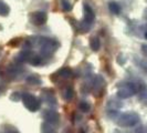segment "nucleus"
<instances>
[{
    "mask_svg": "<svg viewBox=\"0 0 147 133\" xmlns=\"http://www.w3.org/2000/svg\"><path fill=\"white\" fill-rule=\"evenodd\" d=\"M60 43L51 38H39L38 40V48H39V54L45 59V58H50L54 52L58 50Z\"/></svg>",
    "mask_w": 147,
    "mask_h": 133,
    "instance_id": "obj_1",
    "label": "nucleus"
},
{
    "mask_svg": "<svg viewBox=\"0 0 147 133\" xmlns=\"http://www.w3.org/2000/svg\"><path fill=\"white\" fill-rule=\"evenodd\" d=\"M83 12H84V18L79 24V30L81 32H86L92 28L93 23L95 21V12L86 2L83 5Z\"/></svg>",
    "mask_w": 147,
    "mask_h": 133,
    "instance_id": "obj_2",
    "label": "nucleus"
},
{
    "mask_svg": "<svg viewBox=\"0 0 147 133\" xmlns=\"http://www.w3.org/2000/svg\"><path fill=\"white\" fill-rule=\"evenodd\" d=\"M140 120V115L136 112H125L118 117L116 123L121 128H132L138 124Z\"/></svg>",
    "mask_w": 147,
    "mask_h": 133,
    "instance_id": "obj_3",
    "label": "nucleus"
},
{
    "mask_svg": "<svg viewBox=\"0 0 147 133\" xmlns=\"http://www.w3.org/2000/svg\"><path fill=\"white\" fill-rule=\"evenodd\" d=\"M138 92V84L134 82H123L119 83L117 88V96L121 99H128L131 96H135Z\"/></svg>",
    "mask_w": 147,
    "mask_h": 133,
    "instance_id": "obj_4",
    "label": "nucleus"
},
{
    "mask_svg": "<svg viewBox=\"0 0 147 133\" xmlns=\"http://www.w3.org/2000/svg\"><path fill=\"white\" fill-rule=\"evenodd\" d=\"M21 100H22L23 105H24V108L28 109L30 112H36V111H38L41 108V102H40V100L38 99L37 96L31 94V93H28V92L23 93Z\"/></svg>",
    "mask_w": 147,
    "mask_h": 133,
    "instance_id": "obj_5",
    "label": "nucleus"
},
{
    "mask_svg": "<svg viewBox=\"0 0 147 133\" xmlns=\"http://www.w3.org/2000/svg\"><path fill=\"white\" fill-rule=\"evenodd\" d=\"M106 88V82H105V79L101 74H96L94 80L92 82V92L94 96H101L103 94L104 90Z\"/></svg>",
    "mask_w": 147,
    "mask_h": 133,
    "instance_id": "obj_6",
    "label": "nucleus"
},
{
    "mask_svg": "<svg viewBox=\"0 0 147 133\" xmlns=\"http://www.w3.org/2000/svg\"><path fill=\"white\" fill-rule=\"evenodd\" d=\"M41 99L44 103L49 104V105H53V107H57L58 105V101L54 96V91L51 89H44L41 91Z\"/></svg>",
    "mask_w": 147,
    "mask_h": 133,
    "instance_id": "obj_7",
    "label": "nucleus"
},
{
    "mask_svg": "<svg viewBox=\"0 0 147 133\" xmlns=\"http://www.w3.org/2000/svg\"><path fill=\"white\" fill-rule=\"evenodd\" d=\"M48 20V15L44 11H34L30 15V22L34 26H42Z\"/></svg>",
    "mask_w": 147,
    "mask_h": 133,
    "instance_id": "obj_8",
    "label": "nucleus"
},
{
    "mask_svg": "<svg viewBox=\"0 0 147 133\" xmlns=\"http://www.w3.org/2000/svg\"><path fill=\"white\" fill-rule=\"evenodd\" d=\"M45 122L51 123V124H58L60 121V114L54 110H44L43 114H42Z\"/></svg>",
    "mask_w": 147,
    "mask_h": 133,
    "instance_id": "obj_9",
    "label": "nucleus"
},
{
    "mask_svg": "<svg viewBox=\"0 0 147 133\" xmlns=\"http://www.w3.org/2000/svg\"><path fill=\"white\" fill-rule=\"evenodd\" d=\"M138 99L142 103L147 105V84L144 82L138 83Z\"/></svg>",
    "mask_w": 147,
    "mask_h": 133,
    "instance_id": "obj_10",
    "label": "nucleus"
},
{
    "mask_svg": "<svg viewBox=\"0 0 147 133\" xmlns=\"http://www.w3.org/2000/svg\"><path fill=\"white\" fill-rule=\"evenodd\" d=\"M62 98H63V100L66 101V102H70V101H72L74 98V91L73 89L71 88V87H66L62 90Z\"/></svg>",
    "mask_w": 147,
    "mask_h": 133,
    "instance_id": "obj_11",
    "label": "nucleus"
},
{
    "mask_svg": "<svg viewBox=\"0 0 147 133\" xmlns=\"http://www.w3.org/2000/svg\"><path fill=\"white\" fill-rule=\"evenodd\" d=\"M26 82L30 86H39L42 83V80L40 79V77L37 74H31L29 77L26 78Z\"/></svg>",
    "mask_w": 147,
    "mask_h": 133,
    "instance_id": "obj_12",
    "label": "nucleus"
},
{
    "mask_svg": "<svg viewBox=\"0 0 147 133\" xmlns=\"http://www.w3.org/2000/svg\"><path fill=\"white\" fill-rule=\"evenodd\" d=\"M109 9H110L111 14H113V15H119L121 11H122V8L116 1H110L109 2Z\"/></svg>",
    "mask_w": 147,
    "mask_h": 133,
    "instance_id": "obj_13",
    "label": "nucleus"
},
{
    "mask_svg": "<svg viewBox=\"0 0 147 133\" xmlns=\"http://www.w3.org/2000/svg\"><path fill=\"white\" fill-rule=\"evenodd\" d=\"M72 74H73V72L70 68H62L58 72V77L62 78V79H70L72 77Z\"/></svg>",
    "mask_w": 147,
    "mask_h": 133,
    "instance_id": "obj_14",
    "label": "nucleus"
},
{
    "mask_svg": "<svg viewBox=\"0 0 147 133\" xmlns=\"http://www.w3.org/2000/svg\"><path fill=\"white\" fill-rule=\"evenodd\" d=\"M90 47L93 51H98L101 48V40L97 37H92L90 40Z\"/></svg>",
    "mask_w": 147,
    "mask_h": 133,
    "instance_id": "obj_15",
    "label": "nucleus"
},
{
    "mask_svg": "<svg viewBox=\"0 0 147 133\" xmlns=\"http://www.w3.org/2000/svg\"><path fill=\"white\" fill-rule=\"evenodd\" d=\"M41 133H58V132L54 129L53 124L48 123V122H44V123H42V126H41Z\"/></svg>",
    "mask_w": 147,
    "mask_h": 133,
    "instance_id": "obj_16",
    "label": "nucleus"
},
{
    "mask_svg": "<svg viewBox=\"0 0 147 133\" xmlns=\"http://www.w3.org/2000/svg\"><path fill=\"white\" fill-rule=\"evenodd\" d=\"M10 12V8L3 0H0V16L1 17H7Z\"/></svg>",
    "mask_w": 147,
    "mask_h": 133,
    "instance_id": "obj_17",
    "label": "nucleus"
},
{
    "mask_svg": "<svg viewBox=\"0 0 147 133\" xmlns=\"http://www.w3.org/2000/svg\"><path fill=\"white\" fill-rule=\"evenodd\" d=\"M60 5H61L62 10H64V11H70L72 9V7H73L70 0H61L60 1Z\"/></svg>",
    "mask_w": 147,
    "mask_h": 133,
    "instance_id": "obj_18",
    "label": "nucleus"
},
{
    "mask_svg": "<svg viewBox=\"0 0 147 133\" xmlns=\"http://www.w3.org/2000/svg\"><path fill=\"white\" fill-rule=\"evenodd\" d=\"M79 109L82 112H88V111L91 110V104L88 103V101H81L79 103Z\"/></svg>",
    "mask_w": 147,
    "mask_h": 133,
    "instance_id": "obj_19",
    "label": "nucleus"
},
{
    "mask_svg": "<svg viewBox=\"0 0 147 133\" xmlns=\"http://www.w3.org/2000/svg\"><path fill=\"white\" fill-rule=\"evenodd\" d=\"M136 62H137L138 68L147 75V61L146 60H136Z\"/></svg>",
    "mask_w": 147,
    "mask_h": 133,
    "instance_id": "obj_20",
    "label": "nucleus"
},
{
    "mask_svg": "<svg viewBox=\"0 0 147 133\" xmlns=\"http://www.w3.org/2000/svg\"><path fill=\"white\" fill-rule=\"evenodd\" d=\"M21 98H22V96L19 93V92H13V93L11 94V96H10V100H11V101H15V102H17V101H19Z\"/></svg>",
    "mask_w": 147,
    "mask_h": 133,
    "instance_id": "obj_21",
    "label": "nucleus"
},
{
    "mask_svg": "<svg viewBox=\"0 0 147 133\" xmlns=\"http://www.w3.org/2000/svg\"><path fill=\"white\" fill-rule=\"evenodd\" d=\"M3 133H20L16 128L13 126H7L6 129H5V132Z\"/></svg>",
    "mask_w": 147,
    "mask_h": 133,
    "instance_id": "obj_22",
    "label": "nucleus"
},
{
    "mask_svg": "<svg viewBox=\"0 0 147 133\" xmlns=\"http://www.w3.org/2000/svg\"><path fill=\"white\" fill-rule=\"evenodd\" d=\"M135 133H147V130L145 126H140L135 130Z\"/></svg>",
    "mask_w": 147,
    "mask_h": 133,
    "instance_id": "obj_23",
    "label": "nucleus"
},
{
    "mask_svg": "<svg viewBox=\"0 0 147 133\" xmlns=\"http://www.w3.org/2000/svg\"><path fill=\"white\" fill-rule=\"evenodd\" d=\"M142 51L144 53V56L147 58V44H143L142 45Z\"/></svg>",
    "mask_w": 147,
    "mask_h": 133,
    "instance_id": "obj_24",
    "label": "nucleus"
},
{
    "mask_svg": "<svg viewBox=\"0 0 147 133\" xmlns=\"http://www.w3.org/2000/svg\"><path fill=\"white\" fill-rule=\"evenodd\" d=\"M64 133H73V132H72L70 129H67V130H65V132H64Z\"/></svg>",
    "mask_w": 147,
    "mask_h": 133,
    "instance_id": "obj_25",
    "label": "nucleus"
},
{
    "mask_svg": "<svg viewBox=\"0 0 147 133\" xmlns=\"http://www.w3.org/2000/svg\"><path fill=\"white\" fill-rule=\"evenodd\" d=\"M144 37H145V39H147V30L145 31V33H144Z\"/></svg>",
    "mask_w": 147,
    "mask_h": 133,
    "instance_id": "obj_26",
    "label": "nucleus"
}]
</instances>
